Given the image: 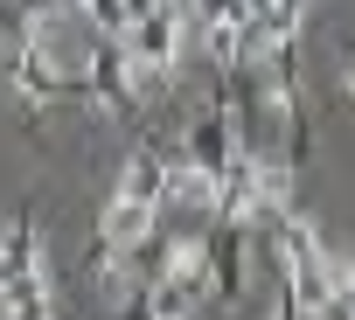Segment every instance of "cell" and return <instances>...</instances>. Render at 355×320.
<instances>
[{
  "instance_id": "cell-1",
  "label": "cell",
  "mask_w": 355,
  "mask_h": 320,
  "mask_svg": "<svg viewBox=\"0 0 355 320\" xmlns=\"http://www.w3.org/2000/svg\"><path fill=\"white\" fill-rule=\"evenodd\" d=\"M0 320H49V265L28 223L0 230Z\"/></svg>"
},
{
  "instance_id": "cell-2",
  "label": "cell",
  "mask_w": 355,
  "mask_h": 320,
  "mask_svg": "<svg viewBox=\"0 0 355 320\" xmlns=\"http://www.w3.org/2000/svg\"><path fill=\"white\" fill-rule=\"evenodd\" d=\"M153 223H160V181H153L146 160H132V168L119 175V188H112V202H105V216H98V230L125 258V251H139L153 237Z\"/></svg>"
},
{
  "instance_id": "cell-3",
  "label": "cell",
  "mask_w": 355,
  "mask_h": 320,
  "mask_svg": "<svg viewBox=\"0 0 355 320\" xmlns=\"http://www.w3.org/2000/svg\"><path fill=\"white\" fill-rule=\"evenodd\" d=\"M28 63H35L42 77H84V70H91V42L70 28V15H42V21L28 28Z\"/></svg>"
},
{
  "instance_id": "cell-4",
  "label": "cell",
  "mask_w": 355,
  "mask_h": 320,
  "mask_svg": "<svg viewBox=\"0 0 355 320\" xmlns=\"http://www.w3.org/2000/svg\"><path fill=\"white\" fill-rule=\"evenodd\" d=\"M160 195H174L182 209H216V202H223V181H216V175H202V168H174Z\"/></svg>"
},
{
  "instance_id": "cell-5",
  "label": "cell",
  "mask_w": 355,
  "mask_h": 320,
  "mask_svg": "<svg viewBox=\"0 0 355 320\" xmlns=\"http://www.w3.org/2000/svg\"><path fill=\"white\" fill-rule=\"evenodd\" d=\"M202 272V237H182V244H167V265H160V285L174 292V285H189Z\"/></svg>"
},
{
  "instance_id": "cell-6",
  "label": "cell",
  "mask_w": 355,
  "mask_h": 320,
  "mask_svg": "<svg viewBox=\"0 0 355 320\" xmlns=\"http://www.w3.org/2000/svg\"><path fill=\"white\" fill-rule=\"evenodd\" d=\"M251 8H258V15H265V8H272V0H251Z\"/></svg>"
},
{
  "instance_id": "cell-7",
  "label": "cell",
  "mask_w": 355,
  "mask_h": 320,
  "mask_svg": "<svg viewBox=\"0 0 355 320\" xmlns=\"http://www.w3.org/2000/svg\"><path fill=\"white\" fill-rule=\"evenodd\" d=\"M348 98H355V70H348Z\"/></svg>"
}]
</instances>
